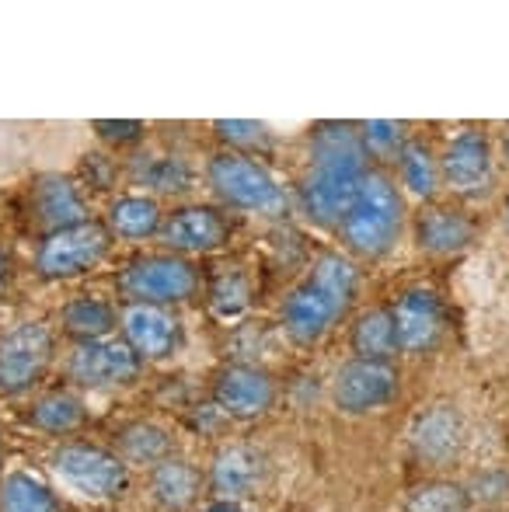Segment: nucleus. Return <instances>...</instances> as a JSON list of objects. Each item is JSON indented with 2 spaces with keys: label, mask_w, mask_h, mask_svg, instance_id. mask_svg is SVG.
Segmentation results:
<instances>
[{
  "label": "nucleus",
  "mask_w": 509,
  "mask_h": 512,
  "mask_svg": "<svg viewBox=\"0 0 509 512\" xmlns=\"http://www.w3.org/2000/svg\"><path fill=\"white\" fill-rule=\"evenodd\" d=\"M367 147L353 122H318L311 129L307 171L300 178V209L325 230H339L356 189L367 178Z\"/></svg>",
  "instance_id": "obj_1"
},
{
  "label": "nucleus",
  "mask_w": 509,
  "mask_h": 512,
  "mask_svg": "<svg viewBox=\"0 0 509 512\" xmlns=\"http://www.w3.org/2000/svg\"><path fill=\"white\" fill-rule=\"evenodd\" d=\"M356 297V265L342 251H325L283 300V328L297 345H318L346 317Z\"/></svg>",
  "instance_id": "obj_2"
},
{
  "label": "nucleus",
  "mask_w": 509,
  "mask_h": 512,
  "mask_svg": "<svg viewBox=\"0 0 509 512\" xmlns=\"http://www.w3.org/2000/svg\"><path fill=\"white\" fill-rule=\"evenodd\" d=\"M405 196L387 171H367L339 223V241L356 258H384L405 230Z\"/></svg>",
  "instance_id": "obj_3"
},
{
  "label": "nucleus",
  "mask_w": 509,
  "mask_h": 512,
  "mask_svg": "<svg viewBox=\"0 0 509 512\" xmlns=\"http://www.w3.org/2000/svg\"><path fill=\"white\" fill-rule=\"evenodd\" d=\"M206 182L227 206L245 213H279L286 206V192L262 161L238 150H220L206 164Z\"/></svg>",
  "instance_id": "obj_4"
},
{
  "label": "nucleus",
  "mask_w": 509,
  "mask_h": 512,
  "mask_svg": "<svg viewBox=\"0 0 509 512\" xmlns=\"http://www.w3.org/2000/svg\"><path fill=\"white\" fill-rule=\"evenodd\" d=\"M53 474L63 488L77 492L81 499L109 502L119 499L129 485V467L116 450H105L95 443H63L49 457Z\"/></svg>",
  "instance_id": "obj_5"
},
{
  "label": "nucleus",
  "mask_w": 509,
  "mask_h": 512,
  "mask_svg": "<svg viewBox=\"0 0 509 512\" xmlns=\"http://www.w3.org/2000/svg\"><path fill=\"white\" fill-rule=\"evenodd\" d=\"M328 398L339 415H374L401 398V373L387 359H346L335 370Z\"/></svg>",
  "instance_id": "obj_6"
},
{
  "label": "nucleus",
  "mask_w": 509,
  "mask_h": 512,
  "mask_svg": "<svg viewBox=\"0 0 509 512\" xmlns=\"http://www.w3.org/2000/svg\"><path fill=\"white\" fill-rule=\"evenodd\" d=\"M119 293L129 304H182V300L196 297L199 290V272L182 255H143L133 258L123 272H119Z\"/></svg>",
  "instance_id": "obj_7"
},
{
  "label": "nucleus",
  "mask_w": 509,
  "mask_h": 512,
  "mask_svg": "<svg viewBox=\"0 0 509 512\" xmlns=\"http://www.w3.org/2000/svg\"><path fill=\"white\" fill-rule=\"evenodd\" d=\"M109 227L95 220L74 223V227L53 230L42 237L35 251V269L42 279H74L91 272L105 255H109Z\"/></svg>",
  "instance_id": "obj_8"
},
{
  "label": "nucleus",
  "mask_w": 509,
  "mask_h": 512,
  "mask_svg": "<svg viewBox=\"0 0 509 512\" xmlns=\"http://www.w3.org/2000/svg\"><path fill=\"white\" fill-rule=\"evenodd\" d=\"M53 363V331L42 321H21L0 335V391L21 394Z\"/></svg>",
  "instance_id": "obj_9"
},
{
  "label": "nucleus",
  "mask_w": 509,
  "mask_h": 512,
  "mask_svg": "<svg viewBox=\"0 0 509 512\" xmlns=\"http://www.w3.org/2000/svg\"><path fill=\"white\" fill-rule=\"evenodd\" d=\"M443 189L457 196H482L496 182V150L482 129H461L440 154Z\"/></svg>",
  "instance_id": "obj_10"
},
{
  "label": "nucleus",
  "mask_w": 509,
  "mask_h": 512,
  "mask_svg": "<svg viewBox=\"0 0 509 512\" xmlns=\"http://www.w3.org/2000/svg\"><path fill=\"white\" fill-rule=\"evenodd\" d=\"M143 359L123 338H98V342H77L67 359V373L74 384L102 391V387L133 384Z\"/></svg>",
  "instance_id": "obj_11"
},
{
  "label": "nucleus",
  "mask_w": 509,
  "mask_h": 512,
  "mask_svg": "<svg viewBox=\"0 0 509 512\" xmlns=\"http://www.w3.org/2000/svg\"><path fill=\"white\" fill-rule=\"evenodd\" d=\"M468 443V425L457 405L450 401H436L415 418L412 425V450L422 464L429 467H447L457 464Z\"/></svg>",
  "instance_id": "obj_12"
},
{
  "label": "nucleus",
  "mask_w": 509,
  "mask_h": 512,
  "mask_svg": "<svg viewBox=\"0 0 509 512\" xmlns=\"http://www.w3.org/2000/svg\"><path fill=\"white\" fill-rule=\"evenodd\" d=\"M213 405L227 418H258L276 405V380L252 363H231L213 380Z\"/></svg>",
  "instance_id": "obj_13"
},
{
  "label": "nucleus",
  "mask_w": 509,
  "mask_h": 512,
  "mask_svg": "<svg viewBox=\"0 0 509 512\" xmlns=\"http://www.w3.org/2000/svg\"><path fill=\"white\" fill-rule=\"evenodd\" d=\"M398 352L405 356H429L443 342V307L433 290H405L391 304Z\"/></svg>",
  "instance_id": "obj_14"
},
{
  "label": "nucleus",
  "mask_w": 509,
  "mask_h": 512,
  "mask_svg": "<svg viewBox=\"0 0 509 512\" xmlns=\"http://www.w3.org/2000/svg\"><path fill=\"white\" fill-rule=\"evenodd\" d=\"M231 237V223L213 206H182L161 223V241L171 255H206L217 251Z\"/></svg>",
  "instance_id": "obj_15"
},
{
  "label": "nucleus",
  "mask_w": 509,
  "mask_h": 512,
  "mask_svg": "<svg viewBox=\"0 0 509 512\" xmlns=\"http://www.w3.org/2000/svg\"><path fill=\"white\" fill-rule=\"evenodd\" d=\"M265 474H269V460H265V453L258 450V446L227 443L213 453L210 488H213V495H220V499L245 502L265 485Z\"/></svg>",
  "instance_id": "obj_16"
},
{
  "label": "nucleus",
  "mask_w": 509,
  "mask_h": 512,
  "mask_svg": "<svg viewBox=\"0 0 509 512\" xmlns=\"http://www.w3.org/2000/svg\"><path fill=\"white\" fill-rule=\"evenodd\" d=\"M119 324H123V342L143 363L147 359H168L178 349V338H182V324L168 307L129 304Z\"/></svg>",
  "instance_id": "obj_17"
},
{
  "label": "nucleus",
  "mask_w": 509,
  "mask_h": 512,
  "mask_svg": "<svg viewBox=\"0 0 509 512\" xmlns=\"http://www.w3.org/2000/svg\"><path fill=\"white\" fill-rule=\"evenodd\" d=\"M412 234L419 251H426L433 258H450V255H461L475 241V220L457 206L426 203L415 213Z\"/></svg>",
  "instance_id": "obj_18"
},
{
  "label": "nucleus",
  "mask_w": 509,
  "mask_h": 512,
  "mask_svg": "<svg viewBox=\"0 0 509 512\" xmlns=\"http://www.w3.org/2000/svg\"><path fill=\"white\" fill-rule=\"evenodd\" d=\"M32 206H35V213H39L42 227H49V234L88 220V216H84L88 209H84V199H81V192H77V185L70 182L67 175H56V171H46V175L35 178Z\"/></svg>",
  "instance_id": "obj_19"
},
{
  "label": "nucleus",
  "mask_w": 509,
  "mask_h": 512,
  "mask_svg": "<svg viewBox=\"0 0 509 512\" xmlns=\"http://www.w3.org/2000/svg\"><path fill=\"white\" fill-rule=\"evenodd\" d=\"M203 471L185 457H168L157 467H150V495L164 512H185L203 492Z\"/></svg>",
  "instance_id": "obj_20"
},
{
  "label": "nucleus",
  "mask_w": 509,
  "mask_h": 512,
  "mask_svg": "<svg viewBox=\"0 0 509 512\" xmlns=\"http://www.w3.org/2000/svg\"><path fill=\"white\" fill-rule=\"evenodd\" d=\"M394 168H398V189L401 196H412L419 203H433L443 189L440 175V154H436L429 143L408 140L401 147V154L394 157Z\"/></svg>",
  "instance_id": "obj_21"
},
{
  "label": "nucleus",
  "mask_w": 509,
  "mask_h": 512,
  "mask_svg": "<svg viewBox=\"0 0 509 512\" xmlns=\"http://www.w3.org/2000/svg\"><path fill=\"white\" fill-rule=\"evenodd\" d=\"M349 349L356 359H387L394 363L398 356V331H394L391 307L363 310L349 331Z\"/></svg>",
  "instance_id": "obj_22"
},
{
  "label": "nucleus",
  "mask_w": 509,
  "mask_h": 512,
  "mask_svg": "<svg viewBox=\"0 0 509 512\" xmlns=\"http://www.w3.org/2000/svg\"><path fill=\"white\" fill-rule=\"evenodd\" d=\"M161 206L150 196H119L109 206V234L123 241H147L161 234Z\"/></svg>",
  "instance_id": "obj_23"
},
{
  "label": "nucleus",
  "mask_w": 509,
  "mask_h": 512,
  "mask_svg": "<svg viewBox=\"0 0 509 512\" xmlns=\"http://www.w3.org/2000/svg\"><path fill=\"white\" fill-rule=\"evenodd\" d=\"M119 457H123L126 467H157L161 460L175 457V443H171V432L161 429L157 422H133L119 432Z\"/></svg>",
  "instance_id": "obj_24"
},
{
  "label": "nucleus",
  "mask_w": 509,
  "mask_h": 512,
  "mask_svg": "<svg viewBox=\"0 0 509 512\" xmlns=\"http://www.w3.org/2000/svg\"><path fill=\"white\" fill-rule=\"evenodd\" d=\"M60 321L63 331L74 335L77 342H98V338H109L116 328V307L98 297H77L60 310Z\"/></svg>",
  "instance_id": "obj_25"
},
{
  "label": "nucleus",
  "mask_w": 509,
  "mask_h": 512,
  "mask_svg": "<svg viewBox=\"0 0 509 512\" xmlns=\"http://www.w3.org/2000/svg\"><path fill=\"white\" fill-rule=\"evenodd\" d=\"M0 512H60V499L39 478L14 471L0 481Z\"/></svg>",
  "instance_id": "obj_26"
},
{
  "label": "nucleus",
  "mask_w": 509,
  "mask_h": 512,
  "mask_svg": "<svg viewBox=\"0 0 509 512\" xmlns=\"http://www.w3.org/2000/svg\"><path fill=\"white\" fill-rule=\"evenodd\" d=\"M28 418H32L35 429L53 432V436H67V432H74L84 425V405H81V398H74V394L53 391V394H46V398L35 401L32 411H28Z\"/></svg>",
  "instance_id": "obj_27"
},
{
  "label": "nucleus",
  "mask_w": 509,
  "mask_h": 512,
  "mask_svg": "<svg viewBox=\"0 0 509 512\" xmlns=\"http://www.w3.org/2000/svg\"><path fill=\"white\" fill-rule=\"evenodd\" d=\"M471 495L457 481H426L415 485L405 499V512H468Z\"/></svg>",
  "instance_id": "obj_28"
},
{
  "label": "nucleus",
  "mask_w": 509,
  "mask_h": 512,
  "mask_svg": "<svg viewBox=\"0 0 509 512\" xmlns=\"http://www.w3.org/2000/svg\"><path fill=\"white\" fill-rule=\"evenodd\" d=\"M356 129H360V140L367 147V154L381 157V161H394L401 154V147L412 140L405 122H394V119H367Z\"/></svg>",
  "instance_id": "obj_29"
},
{
  "label": "nucleus",
  "mask_w": 509,
  "mask_h": 512,
  "mask_svg": "<svg viewBox=\"0 0 509 512\" xmlns=\"http://www.w3.org/2000/svg\"><path fill=\"white\" fill-rule=\"evenodd\" d=\"M213 129H217V136L227 143V150H238V154H248V150L269 143L265 122H255V119H220V122H213Z\"/></svg>",
  "instance_id": "obj_30"
},
{
  "label": "nucleus",
  "mask_w": 509,
  "mask_h": 512,
  "mask_svg": "<svg viewBox=\"0 0 509 512\" xmlns=\"http://www.w3.org/2000/svg\"><path fill=\"white\" fill-rule=\"evenodd\" d=\"M140 178L154 192H185L189 189V168L178 157H154L140 168Z\"/></svg>",
  "instance_id": "obj_31"
},
{
  "label": "nucleus",
  "mask_w": 509,
  "mask_h": 512,
  "mask_svg": "<svg viewBox=\"0 0 509 512\" xmlns=\"http://www.w3.org/2000/svg\"><path fill=\"white\" fill-rule=\"evenodd\" d=\"M471 495V502H482V506H499L509 502V471L496 467V471H482L471 485H464Z\"/></svg>",
  "instance_id": "obj_32"
},
{
  "label": "nucleus",
  "mask_w": 509,
  "mask_h": 512,
  "mask_svg": "<svg viewBox=\"0 0 509 512\" xmlns=\"http://www.w3.org/2000/svg\"><path fill=\"white\" fill-rule=\"evenodd\" d=\"M213 307L220 314H238V310L248 307V283L245 276L231 272V276H220V283L213 286Z\"/></svg>",
  "instance_id": "obj_33"
},
{
  "label": "nucleus",
  "mask_w": 509,
  "mask_h": 512,
  "mask_svg": "<svg viewBox=\"0 0 509 512\" xmlns=\"http://www.w3.org/2000/svg\"><path fill=\"white\" fill-rule=\"evenodd\" d=\"M95 133L109 143H136L143 136V122L136 119H95Z\"/></svg>",
  "instance_id": "obj_34"
},
{
  "label": "nucleus",
  "mask_w": 509,
  "mask_h": 512,
  "mask_svg": "<svg viewBox=\"0 0 509 512\" xmlns=\"http://www.w3.org/2000/svg\"><path fill=\"white\" fill-rule=\"evenodd\" d=\"M203 512H241V502H234V499H220V495H213V499L203 506Z\"/></svg>",
  "instance_id": "obj_35"
},
{
  "label": "nucleus",
  "mask_w": 509,
  "mask_h": 512,
  "mask_svg": "<svg viewBox=\"0 0 509 512\" xmlns=\"http://www.w3.org/2000/svg\"><path fill=\"white\" fill-rule=\"evenodd\" d=\"M4 276H7V258L0 255V279H4Z\"/></svg>",
  "instance_id": "obj_36"
},
{
  "label": "nucleus",
  "mask_w": 509,
  "mask_h": 512,
  "mask_svg": "<svg viewBox=\"0 0 509 512\" xmlns=\"http://www.w3.org/2000/svg\"><path fill=\"white\" fill-rule=\"evenodd\" d=\"M506 230H509V196H506Z\"/></svg>",
  "instance_id": "obj_37"
},
{
  "label": "nucleus",
  "mask_w": 509,
  "mask_h": 512,
  "mask_svg": "<svg viewBox=\"0 0 509 512\" xmlns=\"http://www.w3.org/2000/svg\"><path fill=\"white\" fill-rule=\"evenodd\" d=\"M0 460H4V450H0Z\"/></svg>",
  "instance_id": "obj_38"
}]
</instances>
